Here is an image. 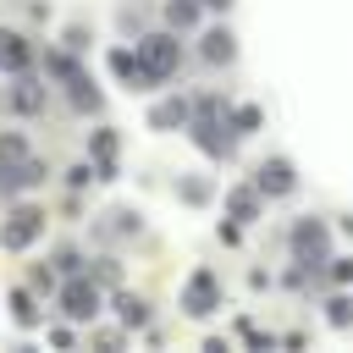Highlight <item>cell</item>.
I'll return each instance as SVG.
<instances>
[{"instance_id": "4fadbf2b", "label": "cell", "mask_w": 353, "mask_h": 353, "mask_svg": "<svg viewBox=\"0 0 353 353\" xmlns=\"http://www.w3.org/2000/svg\"><path fill=\"white\" fill-rule=\"evenodd\" d=\"M226 215H232L237 226L259 221V215H265V193H259L254 182H248V188H232V193H226Z\"/></svg>"}, {"instance_id": "30bf717a", "label": "cell", "mask_w": 353, "mask_h": 353, "mask_svg": "<svg viewBox=\"0 0 353 353\" xmlns=\"http://www.w3.org/2000/svg\"><path fill=\"white\" fill-rule=\"evenodd\" d=\"M88 154H94V171H99V182H116V154H121V138H116V127H99V132H88Z\"/></svg>"}, {"instance_id": "8fae6325", "label": "cell", "mask_w": 353, "mask_h": 353, "mask_svg": "<svg viewBox=\"0 0 353 353\" xmlns=\"http://www.w3.org/2000/svg\"><path fill=\"white\" fill-rule=\"evenodd\" d=\"M188 121H193V105H188L182 94H165V99L149 105V127H154V132H171V127H188Z\"/></svg>"}, {"instance_id": "484cf974", "label": "cell", "mask_w": 353, "mask_h": 353, "mask_svg": "<svg viewBox=\"0 0 353 353\" xmlns=\"http://www.w3.org/2000/svg\"><path fill=\"white\" fill-rule=\"evenodd\" d=\"M325 320H331V325H353V303H347V298H331V303H325Z\"/></svg>"}, {"instance_id": "5bb4252c", "label": "cell", "mask_w": 353, "mask_h": 353, "mask_svg": "<svg viewBox=\"0 0 353 353\" xmlns=\"http://www.w3.org/2000/svg\"><path fill=\"white\" fill-rule=\"evenodd\" d=\"M33 66V44L22 39V33H11V28H0V72H28Z\"/></svg>"}, {"instance_id": "9c48e42d", "label": "cell", "mask_w": 353, "mask_h": 353, "mask_svg": "<svg viewBox=\"0 0 353 353\" xmlns=\"http://www.w3.org/2000/svg\"><path fill=\"white\" fill-rule=\"evenodd\" d=\"M138 232H143V215H138L132 204L105 210V215H99V226H94V237H99V243H121V237H138Z\"/></svg>"}, {"instance_id": "83f0119b", "label": "cell", "mask_w": 353, "mask_h": 353, "mask_svg": "<svg viewBox=\"0 0 353 353\" xmlns=\"http://www.w3.org/2000/svg\"><path fill=\"white\" fill-rule=\"evenodd\" d=\"M88 182H99V171H94V165H88V160H83V165H72V171H66V188H88Z\"/></svg>"}, {"instance_id": "7a4b0ae2", "label": "cell", "mask_w": 353, "mask_h": 353, "mask_svg": "<svg viewBox=\"0 0 353 353\" xmlns=\"http://www.w3.org/2000/svg\"><path fill=\"white\" fill-rule=\"evenodd\" d=\"M188 132H193V143H199L210 160H232V154H237V127H232V116H226V110L193 116V121H188Z\"/></svg>"}, {"instance_id": "7402d4cb", "label": "cell", "mask_w": 353, "mask_h": 353, "mask_svg": "<svg viewBox=\"0 0 353 353\" xmlns=\"http://www.w3.org/2000/svg\"><path fill=\"white\" fill-rule=\"evenodd\" d=\"M66 88H72V105H77V110H99V88H94V77H88V72H83V77H72Z\"/></svg>"}, {"instance_id": "f546056e", "label": "cell", "mask_w": 353, "mask_h": 353, "mask_svg": "<svg viewBox=\"0 0 353 353\" xmlns=\"http://www.w3.org/2000/svg\"><path fill=\"white\" fill-rule=\"evenodd\" d=\"M331 265V281H353V259H325Z\"/></svg>"}, {"instance_id": "d6a6232c", "label": "cell", "mask_w": 353, "mask_h": 353, "mask_svg": "<svg viewBox=\"0 0 353 353\" xmlns=\"http://www.w3.org/2000/svg\"><path fill=\"white\" fill-rule=\"evenodd\" d=\"M342 232H347V237H353V215H347V221H342Z\"/></svg>"}, {"instance_id": "9a60e30c", "label": "cell", "mask_w": 353, "mask_h": 353, "mask_svg": "<svg viewBox=\"0 0 353 353\" xmlns=\"http://www.w3.org/2000/svg\"><path fill=\"white\" fill-rule=\"evenodd\" d=\"M105 66H110L116 83H127V88H149V77H143V66H138V55H132L127 44H116V50L105 55Z\"/></svg>"}, {"instance_id": "ac0fdd59", "label": "cell", "mask_w": 353, "mask_h": 353, "mask_svg": "<svg viewBox=\"0 0 353 353\" xmlns=\"http://www.w3.org/2000/svg\"><path fill=\"white\" fill-rule=\"evenodd\" d=\"M176 199L199 210V204H210V199H215V182H210V176H176Z\"/></svg>"}, {"instance_id": "8992f818", "label": "cell", "mask_w": 353, "mask_h": 353, "mask_svg": "<svg viewBox=\"0 0 353 353\" xmlns=\"http://www.w3.org/2000/svg\"><path fill=\"white\" fill-rule=\"evenodd\" d=\"M99 303H105V298H99V281H88L83 270L66 276V287H61V314H66V320H94Z\"/></svg>"}, {"instance_id": "e0dca14e", "label": "cell", "mask_w": 353, "mask_h": 353, "mask_svg": "<svg viewBox=\"0 0 353 353\" xmlns=\"http://www.w3.org/2000/svg\"><path fill=\"white\" fill-rule=\"evenodd\" d=\"M199 11H204V0H165L160 6V17H165L171 33H193L199 28Z\"/></svg>"}, {"instance_id": "f1b7e54d", "label": "cell", "mask_w": 353, "mask_h": 353, "mask_svg": "<svg viewBox=\"0 0 353 353\" xmlns=\"http://www.w3.org/2000/svg\"><path fill=\"white\" fill-rule=\"evenodd\" d=\"M55 265H61L66 276H77V270H83V254H77V248H61V254H55Z\"/></svg>"}, {"instance_id": "ba28073f", "label": "cell", "mask_w": 353, "mask_h": 353, "mask_svg": "<svg viewBox=\"0 0 353 353\" xmlns=\"http://www.w3.org/2000/svg\"><path fill=\"white\" fill-rule=\"evenodd\" d=\"M254 188H259L265 199H287V193L298 188V171H292V160H281V154L259 160V171H254Z\"/></svg>"}, {"instance_id": "5b68a950", "label": "cell", "mask_w": 353, "mask_h": 353, "mask_svg": "<svg viewBox=\"0 0 353 353\" xmlns=\"http://www.w3.org/2000/svg\"><path fill=\"white\" fill-rule=\"evenodd\" d=\"M182 309H188L193 320H204V314L221 309V276H215L210 265H199V270L182 281Z\"/></svg>"}, {"instance_id": "1f68e13d", "label": "cell", "mask_w": 353, "mask_h": 353, "mask_svg": "<svg viewBox=\"0 0 353 353\" xmlns=\"http://www.w3.org/2000/svg\"><path fill=\"white\" fill-rule=\"evenodd\" d=\"M204 11H232V0H204Z\"/></svg>"}, {"instance_id": "4316f807", "label": "cell", "mask_w": 353, "mask_h": 353, "mask_svg": "<svg viewBox=\"0 0 353 353\" xmlns=\"http://www.w3.org/2000/svg\"><path fill=\"white\" fill-rule=\"evenodd\" d=\"M61 44H66L72 55H83V50H88V28H77V22H72V28L61 33Z\"/></svg>"}, {"instance_id": "277c9868", "label": "cell", "mask_w": 353, "mask_h": 353, "mask_svg": "<svg viewBox=\"0 0 353 353\" xmlns=\"http://www.w3.org/2000/svg\"><path fill=\"white\" fill-rule=\"evenodd\" d=\"M292 254H298V265H325L331 259V232H325V221H314V215H303V221H292Z\"/></svg>"}, {"instance_id": "52a82bcc", "label": "cell", "mask_w": 353, "mask_h": 353, "mask_svg": "<svg viewBox=\"0 0 353 353\" xmlns=\"http://www.w3.org/2000/svg\"><path fill=\"white\" fill-rule=\"evenodd\" d=\"M44 160H33V154H22V160H0V193L11 199V193H28V188H44Z\"/></svg>"}, {"instance_id": "7c38bea8", "label": "cell", "mask_w": 353, "mask_h": 353, "mask_svg": "<svg viewBox=\"0 0 353 353\" xmlns=\"http://www.w3.org/2000/svg\"><path fill=\"white\" fill-rule=\"evenodd\" d=\"M199 55H204L210 66H232V61H237V39H232V28H204V33H199Z\"/></svg>"}, {"instance_id": "d4e9b609", "label": "cell", "mask_w": 353, "mask_h": 353, "mask_svg": "<svg viewBox=\"0 0 353 353\" xmlns=\"http://www.w3.org/2000/svg\"><path fill=\"white\" fill-rule=\"evenodd\" d=\"M94 281H99V287H116V281H121V265H116V259H94Z\"/></svg>"}, {"instance_id": "6da1fadb", "label": "cell", "mask_w": 353, "mask_h": 353, "mask_svg": "<svg viewBox=\"0 0 353 353\" xmlns=\"http://www.w3.org/2000/svg\"><path fill=\"white\" fill-rule=\"evenodd\" d=\"M132 55H138V66H143L149 88H154V83H165V77H176V66H182V44H176V33H138Z\"/></svg>"}, {"instance_id": "ffe728a7", "label": "cell", "mask_w": 353, "mask_h": 353, "mask_svg": "<svg viewBox=\"0 0 353 353\" xmlns=\"http://www.w3.org/2000/svg\"><path fill=\"white\" fill-rule=\"evenodd\" d=\"M11 320H17V325H39V320H44V309L33 303V287H17V292H11Z\"/></svg>"}, {"instance_id": "44dd1931", "label": "cell", "mask_w": 353, "mask_h": 353, "mask_svg": "<svg viewBox=\"0 0 353 353\" xmlns=\"http://www.w3.org/2000/svg\"><path fill=\"white\" fill-rule=\"evenodd\" d=\"M226 116H232L237 138H248V132H259V127H265V110H259V105H232Z\"/></svg>"}, {"instance_id": "603a6c76", "label": "cell", "mask_w": 353, "mask_h": 353, "mask_svg": "<svg viewBox=\"0 0 353 353\" xmlns=\"http://www.w3.org/2000/svg\"><path fill=\"white\" fill-rule=\"evenodd\" d=\"M116 28H121V33H143V28H149V11H143L138 0H127V6L116 11Z\"/></svg>"}, {"instance_id": "d6986e66", "label": "cell", "mask_w": 353, "mask_h": 353, "mask_svg": "<svg viewBox=\"0 0 353 353\" xmlns=\"http://www.w3.org/2000/svg\"><path fill=\"white\" fill-rule=\"evenodd\" d=\"M116 314H121V325H127V331L149 325V303H143L138 292H116Z\"/></svg>"}, {"instance_id": "cb8c5ba5", "label": "cell", "mask_w": 353, "mask_h": 353, "mask_svg": "<svg viewBox=\"0 0 353 353\" xmlns=\"http://www.w3.org/2000/svg\"><path fill=\"white\" fill-rule=\"evenodd\" d=\"M28 154V138L22 132H0V160H22Z\"/></svg>"}, {"instance_id": "3957f363", "label": "cell", "mask_w": 353, "mask_h": 353, "mask_svg": "<svg viewBox=\"0 0 353 353\" xmlns=\"http://www.w3.org/2000/svg\"><path fill=\"white\" fill-rule=\"evenodd\" d=\"M39 237H44V210H39V204H17V210L0 221V248H6V254L33 248Z\"/></svg>"}, {"instance_id": "4dcf8cb0", "label": "cell", "mask_w": 353, "mask_h": 353, "mask_svg": "<svg viewBox=\"0 0 353 353\" xmlns=\"http://www.w3.org/2000/svg\"><path fill=\"white\" fill-rule=\"evenodd\" d=\"M33 292H55V276H50V270H44V265H39V270H33Z\"/></svg>"}, {"instance_id": "2e32d148", "label": "cell", "mask_w": 353, "mask_h": 353, "mask_svg": "<svg viewBox=\"0 0 353 353\" xmlns=\"http://www.w3.org/2000/svg\"><path fill=\"white\" fill-rule=\"evenodd\" d=\"M44 99H50V88H44L39 77L17 72V88H11V110H22V116H39V110H44Z\"/></svg>"}]
</instances>
